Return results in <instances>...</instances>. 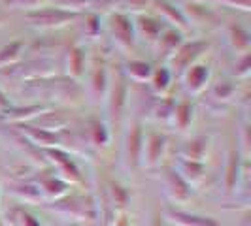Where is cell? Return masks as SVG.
<instances>
[{
	"mask_svg": "<svg viewBox=\"0 0 251 226\" xmlns=\"http://www.w3.org/2000/svg\"><path fill=\"white\" fill-rule=\"evenodd\" d=\"M26 17L32 25L42 26V28H53V26H63L66 23H70L72 19L77 17V13L63 10V8H48V10L28 13Z\"/></svg>",
	"mask_w": 251,
	"mask_h": 226,
	"instance_id": "1",
	"label": "cell"
},
{
	"mask_svg": "<svg viewBox=\"0 0 251 226\" xmlns=\"http://www.w3.org/2000/svg\"><path fill=\"white\" fill-rule=\"evenodd\" d=\"M164 219L172 226H221L212 217L189 213V211H181V209H168L164 213Z\"/></svg>",
	"mask_w": 251,
	"mask_h": 226,
	"instance_id": "2",
	"label": "cell"
},
{
	"mask_svg": "<svg viewBox=\"0 0 251 226\" xmlns=\"http://www.w3.org/2000/svg\"><path fill=\"white\" fill-rule=\"evenodd\" d=\"M164 185H166L168 196L174 202L189 200V196H191V185L185 183V179L179 176L176 170H168V172H166V181H164Z\"/></svg>",
	"mask_w": 251,
	"mask_h": 226,
	"instance_id": "3",
	"label": "cell"
},
{
	"mask_svg": "<svg viewBox=\"0 0 251 226\" xmlns=\"http://www.w3.org/2000/svg\"><path fill=\"white\" fill-rule=\"evenodd\" d=\"M164 151V138L159 134H150L144 139V147H142V160L140 162L148 164V166H155L159 162V158L163 157Z\"/></svg>",
	"mask_w": 251,
	"mask_h": 226,
	"instance_id": "4",
	"label": "cell"
},
{
	"mask_svg": "<svg viewBox=\"0 0 251 226\" xmlns=\"http://www.w3.org/2000/svg\"><path fill=\"white\" fill-rule=\"evenodd\" d=\"M242 177V160H240V151L232 149L228 153V160L225 168V192H234Z\"/></svg>",
	"mask_w": 251,
	"mask_h": 226,
	"instance_id": "5",
	"label": "cell"
},
{
	"mask_svg": "<svg viewBox=\"0 0 251 226\" xmlns=\"http://www.w3.org/2000/svg\"><path fill=\"white\" fill-rule=\"evenodd\" d=\"M142 147H144V134L140 130V126H132V130L128 132L126 138V147H125V157L126 162L130 166H136L142 160Z\"/></svg>",
	"mask_w": 251,
	"mask_h": 226,
	"instance_id": "6",
	"label": "cell"
},
{
	"mask_svg": "<svg viewBox=\"0 0 251 226\" xmlns=\"http://www.w3.org/2000/svg\"><path fill=\"white\" fill-rule=\"evenodd\" d=\"M38 188L42 192V196L46 194L48 198L53 200H61L64 194L68 192V183L64 181L63 177H55V176H44L38 183Z\"/></svg>",
	"mask_w": 251,
	"mask_h": 226,
	"instance_id": "7",
	"label": "cell"
},
{
	"mask_svg": "<svg viewBox=\"0 0 251 226\" xmlns=\"http://www.w3.org/2000/svg\"><path fill=\"white\" fill-rule=\"evenodd\" d=\"M176 172L185 179L187 185H197L199 181H202V177H204V164L197 162V160H189V158L181 157Z\"/></svg>",
	"mask_w": 251,
	"mask_h": 226,
	"instance_id": "8",
	"label": "cell"
},
{
	"mask_svg": "<svg viewBox=\"0 0 251 226\" xmlns=\"http://www.w3.org/2000/svg\"><path fill=\"white\" fill-rule=\"evenodd\" d=\"M48 155H51V157H53V162L59 166V170H61V174H63L64 181H79V172H77L75 164L64 155L63 151L50 149L48 151Z\"/></svg>",
	"mask_w": 251,
	"mask_h": 226,
	"instance_id": "9",
	"label": "cell"
},
{
	"mask_svg": "<svg viewBox=\"0 0 251 226\" xmlns=\"http://www.w3.org/2000/svg\"><path fill=\"white\" fill-rule=\"evenodd\" d=\"M208 141H210V139L204 138V136L189 141L187 145H185V151H183V158L202 162V160H204V155H206V151H208Z\"/></svg>",
	"mask_w": 251,
	"mask_h": 226,
	"instance_id": "10",
	"label": "cell"
},
{
	"mask_svg": "<svg viewBox=\"0 0 251 226\" xmlns=\"http://www.w3.org/2000/svg\"><path fill=\"white\" fill-rule=\"evenodd\" d=\"M112 28H113V34L117 36V40H121L125 44H130V40H132L130 21L126 19L125 15H115L112 19Z\"/></svg>",
	"mask_w": 251,
	"mask_h": 226,
	"instance_id": "11",
	"label": "cell"
},
{
	"mask_svg": "<svg viewBox=\"0 0 251 226\" xmlns=\"http://www.w3.org/2000/svg\"><path fill=\"white\" fill-rule=\"evenodd\" d=\"M206 81H208V68L206 66H193L187 75V87L193 92H199Z\"/></svg>",
	"mask_w": 251,
	"mask_h": 226,
	"instance_id": "12",
	"label": "cell"
},
{
	"mask_svg": "<svg viewBox=\"0 0 251 226\" xmlns=\"http://www.w3.org/2000/svg\"><path fill=\"white\" fill-rule=\"evenodd\" d=\"M13 194L19 198V200H25L28 203H38V202L44 200L40 188L34 185H15L13 187Z\"/></svg>",
	"mask_w": 251,
	"mask_h": 226,
	"instance_id": "13",
	"label": "cell"
},
{
	"mask_svg": "<svg viewBox=\"0 0 251 226\" xmlns=\"http://www.w3.org/2000/svg\"><path fill=\"white\" fill-rule=\"evenodd\" d=\"M172 117H174V123H177V126H179V130H183L191 123V106L187 102L177 104L176 110L172 112Z\"/></svg>",
	"mask_w": 251,
	"mask_h": 226,
	"instance_id": "14",
	"label": "cell"
},
{
	"mask_svg": "<svg viewBox=\"0 0 251 226\" xmlns=\"http://www.w3.org/2000/svg\"><path fill=\"white\" fill-rule=\"evenodd\" d=\"M128 74L138 81H144L151 75V68L150 64L142 63V61H132V63H128Z\"/></svg>",
	"mask_w": 251,
	"mask_h": 226,
	"instance_id": "15",
	"label": "cell"
},
{
	"mask_svg": "<svg viewBox=\"0 0 251 226\" xmlns=\"http://www.w3.org/2000/svg\"><path fill=\"white\" fill-rule=\"evenodd\" d=\"M21 47H23L21 42H15V44H12V45H6L4 49L0 51V64H8L10 61L17 59V55H19Z\"/></svg>",
	"mask_w": 251,
	"mask_h": 226,
	"instance_id": "16",
	"label": "cell"
},
{
	"mask_svg": "<svg viewBox=\"0 0 251 226\" xmlns=\"http://www.w3.org/2000/svg\"><path fill=\"white\" fill-rule=\"evenodd\" d=\"M17 223H19V226H42L36 217H32L26 211H19L17 213Z\"/></svg>",
	"mask_w": 251,
	"mask_h": 226,
	"instance_id": "17",
	"label": "cell"
},
{
	"mask_svg": "<svg viewBox=\"0 0 251 226\" xmlns=\"http://www.w3.org/2000/svg\"><path fill=\"white\" fill-rule=\"evenodd\" d=\"M168 81H170V74H168L166 70H159V72L155 74V89H157V90L166 89Z\"/></svg>",
	"mask_w": 251,
	"mask_h": 226,
	"instance_id": "18",
	"label": "cell"
},
{
	"mask_svg": "<svg viewBox=\"0 0 251 226\" xmlns=\"http://www.w3.org/2000/svg\"><path fill=\"white\" fill-rule=\"evenodd\" d=\"M70 64H72V72H74L75 75L81 72V53L77 49H74L72 53H70Z\"/></svg>",
	"mask_w": 251,
	"mask_h": 226,
	"instance_id": "19",
	"label": "cell"
},
{
	"mask_svg": "<svg viewBox=\"0 0 251 226\" xmlns=\"http://www.w3.org/2000/svg\"><path fill=\"white\" fill-rule=\"evenodd\" d=\"M110 226H130V223H128V219H126L123 213H119L115 219L112 221V225Z\"/></svg>",
	"mask_w": 251,
	"mask_h": 226,
	"instance_id": "20",
	"label": "cell"
},
{
	"mask_svg": "<svg viewBox=\"0 0 251 226\" xmlns=\"http://www.w3.org/2000/svg\"><path fill=\"white\" fill-rule=\"evenodd\" d=\"M128 2H130L132 6H144V4L148 2V0H128Z\"/></svg>",
	"mask_w": 251,
	"mask_h": 226,
	"instance_id": "21",
	"label": "cell"
},
{
	"mask_svg": "<svg viewBox=\"0 0 251 226\" xmlns=\"http://www.w3.org/2000/svg\"><path fill=\"white\" fill-rule=\"evenodd\" d=\"M168 226H172V225H168Z\"/></svg>",
	"mask_w": 251,
	"mask_h": 226,
	"instance_id": "22",
	"label": "cell"
}]
</instances>
